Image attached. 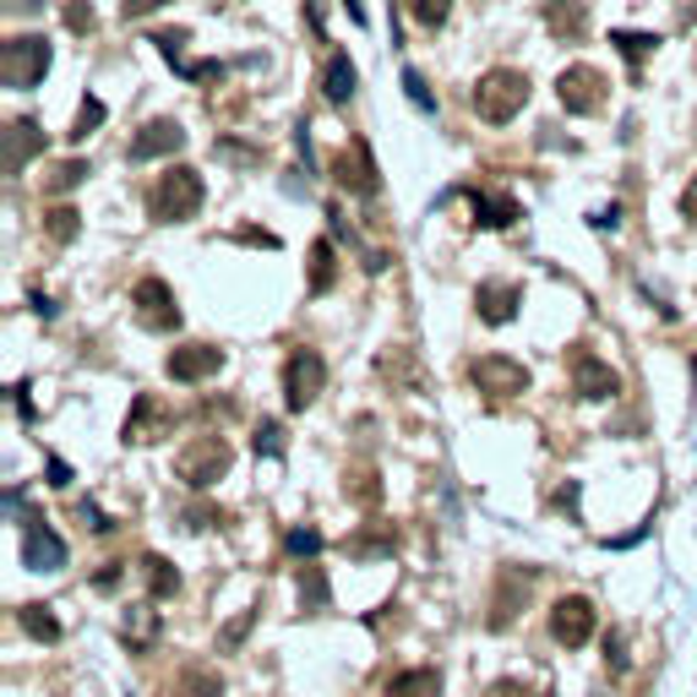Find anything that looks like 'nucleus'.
I'll use <instances>...</instances> for the list:
<instances>
[{"mask_svg": "<svg viewBox=\"0 0 697 697\" xmlns=\"http://www.w3.org/2000/svg\"><path fill=\"white\" fill-rule=\"evenodd\" d=\"M251 447H257V452H268V458H283V425H279V419H262V425H257V436H251Z\"/></svg>", "mask_w": 697, "mask_h": 697, "instance_id": "obj_37", "label": "nucleus"}, {"mask_svg": "<svg viewBox=\"0 0 697 697\" xmlns=\"http://www.w3.org/2000/svg\"><path fill=\"white\" fill-rule=\"evenodd\" d=\"M132 305H137V322L147 333H175L180 327V305H175V289L164 279H142L132 289Z\"/></svg>", "mask_w": 697, "mask_h": 697, "instance_id": "obj_10", "label": "nucleus"}, {"mask_svg": "<svg viewBox=\"0 0 697 697\" xmlns=\"http://www.w3.org/2000/svg\"><path fill=\"white\" fill-rule=\"evenodd\" d=\"M88 175H93V169H88L82 158H66V164H60V169L49 175V191H71V186H82Z\"/></svg>", "mask_w": 697, "mask_h": 697, "instance_id": "obj_35", "label": "nucleus"}, {"mask_svg": "<svg viewBox=\"0 0 697 697\" xmlns=\"http://www.w3.org/2000/svg\"><path fill=\"white\" fill-rule=\"evenodd\" d=\"M246 627H251V616H240V621H235V627H229V632H224V649H235V643H240V638H246Z\"/></svg>", "mask_w": 697, "mask_h": 697, "instance_id": "obj_54", "label": "nucleus"}, {"mask_svg": "<svg viewBox=\"0 0 697 697\" xmlns=\"http://www.w3.org/2000/svg\"><path fill=\"white\" fill-rule=\"evenodd\" d=\"M322 387H327V360H322L316 349H294V355L283 360V404H289L294 415H305V409L322 398Z\"/></svg>", "mask_w": 697, "mask_h": 697, "instance_id": "obj_5", "label": "nucleus"}, {"mask_svg": "<svg viewBox=\"0 0 697 697\" xmlns=\"http://www.w3.org/2000/svg\"><path fill=\"white\" fill-rule=\"evenodd\" d=\"M557 99L566 115H599L605 110V71L599 66H566L557 77Z\"/></svg>", "mask_w": 697, "mask_h": 697, "instance_id": "obj_7", "label": "nucleus"}, {"mask_svg": "<svg viewBox=\"0 0 697 697\" xmlns=\"http://www.w3.org/2000/svg\"><path fill=\"white\" fill-rule=\"evenodd\" d=\"M142 583H147L153 599H175V594H180V572H175L164 557H142Z\"/></svg>", "mask_w": 697, "mask_h": 697, "instance_id": "obj_24", "label": "nucleus"}, {"mask_svg": "<svg viewBox=\"0 0 697 697\" xmlns=\"http://www.w3.org/2000/svg\"><path fill=\"white\" fill-rule=\"evenodd\" d=\"M322 546H327V540H322L316 529H289V540H283V551H289V557H305V561L316 557Z\"/></svg>", "mask_w": 697, "mask_h": 697, "instance_id": "obj_36", "label": "nucleus"}, {"mask_svg": "<svg viewBox=\"0 0 697 697\" xmlns=\"http://www.w3.org/2000/svg\"><path fill=\"white\" fill-rule=\"evenodd\" d=\"M344 5H349V16H355V22H366V5H360V0H344Z\"/></svg>", "mask_w": 697, "mask_h": 697, "instance_id": "obj_55", "label": "nucleus"}, {"mask_svg": "<svg viewBox=\"0 0 697 697\" xmlns=\"http://www.w3.org/2000/svg\"><path fill=\"white\" fill-rule=\"evenodd\" d=\"M305 16H311V33L327 38V0H305Z\"/></svg>", "mask_w": 697, "mask_h": 697, "instance_id": "obj_41", "label": "nucleus"}, {"mask_svg": "<svg viewBox=\"0 0 697 697\" xmlns=\"http://www.w3.org/2000/svg\"><path fill=\"white\" fill-rule=\"evenodd\" d=\"M518 305H524V289H518V283H480V289H474V311H480V322H491V327H507V322L518 316Z\"/></svg>", "mask_w": 697, "mask_h": 697, "instance_id": "obj_17", "label": "nucleus"}, {"mask_svg": "<svg viewBox=\"0 0 697 697\" xmlns=\"http://www.w3.org/2000/svg\"><path fill=\"white\" fill-rule=\"evenodd\" d=\"M49 485H71V469L60 458H49Z\"/></svg>", "mask_w": 697, "mask_h": 697, "instance_id": "obj_53", "label": "nucleus"}, {"mask_svg": "<svg viewBox=\"0 0 697 697\" xmlns=\"http://www.w3.org/2000/svg\"><path fill=\"white\" fill-rule=\"evenodd\" d=\"M610 44H616L632 66H643V60L660 49V33H627V27H616V33H610Z\"/></svg>", "mask_w": 697, "mask_h": 697, "instance_id": "obj_30", "label": "nucleus"}, {"mask_svg": "<svg viewBox=\"0 0 697 697\" xmlns=\"http://www.w3.org/2000/svg\"><path fill=\"white\" fill-rule=\"evenodd\" d=\"M469 382H474L485 398H518V393H529V371H524L518 360H507V355H480V360L469 366Z\"/></svg>", "mask_w": 697, "mask_h": 697, "instance_id": "obj_8", "label": "nucleus"}, {"mask_svg": "<svg viewBox=\"0 0 697 697\" xmlns=\"http://www.w3.org/2000/svg\"><path fill=\"white\" fill-rule=\"evenodd\" d=\"M344 496H355L360 507H376V502H382V480H376V469H355V474L344 480Z\"/></svg>", "mask_w": 697, "mask_h": 697, "instance_id": "obj_32", "label": "nucleus"}, {"mask_svg": "<svg viewBox=\"0 0 697 697\" xmlns=\"http://www.w3.org/2000/svg\"><path fill=\"white\" fill-rule=\"evenodd\" d=\"M529 588H535V566H507V572H502V588H496V599H491V627H496V632L513 627V616L529 605Z\"/></svg>", "mask_w": 697, "mask_h": 697, "instance_id": "obj_15", "label": "nucleus"}, {"mask_svg": "<svg viewBox=\"0 0 697 697\" xmlns=\"http://www.w3.org/2000/svg\"><path fill=\"white\" fill-rule=\"evenodd\" d=\"M524 104H529V77L513 71V66H496L474 82V110H480L485 126H507Z\"/></svg>", "mask_w": 697, "mask_h": 697, "instance_id": "obj_2", "label": "nucleus"}, {"mask_svg": "<svg viewBox=\"0 0 697 697\" xmlns=\"http://www.w3.org/2000/svg\"><path fill=\"white\" fill-rule=\"evenodd\" d=\"M104 115H110V110H104V99H93V93H88V99H82V110H77V121H71V142H88L99 126H104Z\"/></svg>", "mask_w": 697, "mask_h": 697, "instance_id": "obj_33", "label": "nucleus"}, {"mask_svg": "<svg viewBox=\"0 0 697 697\" xmlns=\"http://www.w3.org/2000/svg\"><path fill=\"white\" fill-rule=\"evenodd\" d=\"M77 513H82V524H88V529H99V535H110V518H104V513H99L93 502H82Z\"/></svg>", "mask_w": 697, "mask_h": 697, "instance_id": "obj_42", "label": "nucleus"}, {"mask_svg": "<svg viewBox=\"0 0 697 697\" xmlns=\"http://www.w3.org/2000/svg\"><path fill=\"white\" fill-rule=\"evenodd\" d=\"M551 638H557L561 649H583L594 638V605L583 594H561L557 605H551Z\"/></svg>", "mask_w": 697, "mask_h": 697, "instance_id": "obj_12", "label": "nucleus"}, {"mask_svg": "<svg viewBox=\"0 0 697 697\" xmlns=\"http://www.w3.org/2000/svg\"><path fill=\"white\" fill-rule=\"evenodd\" d=\"M38 153H44V132H38V121L16 115V121L5 126V175H22Z\"/></svg>", "mask_w": 697, "mask_h": 697, "instance_id": "obj_18", "label": "nucleus"}, {"mask_svg": "<svg viewBox=\"0 0 697 697\" xmlns=\"http://www.w3.org/2000/svg\"><path fill=\"white\" fill-rule=\"evenodd\" d=\"M469 207H474V224L480 229H513L524 218V207L502 191H469Z\"/></svg>", "mask_w": 697, "mask_h": 697, "instance_id": "obj_19", "label": "nucleus"}, {"mask_svg": "<svg viewBox=\"0 0 697 697\" xmlns=\"http://www.w3.org/2000/svg\"><path fill=\"white\" fill-rule=\"evenodd\" d=\"M186 147V126L180 121H169V115H158V121H147L132 147H126V158L132 164H147V158H164V153H180Z\"/></svg>", "mask_w": 697, "mask_h": 697, "instance_id": "obj_16", "label": "nucleus"}, {"mask_svg": "<svg viewBox=\"0 0 697 697\" xmlns=\"http://www.w3.org/2000/svg\"><path fill=\"white\" fill-rule=\"evenodd\" d=\"M186 524H191V529H207V524H224V513H213V507H191Z\"/></svg>", "mask_w": 697, "mask_h": 697, "instance_id": "obj_43", "label": "nucleus"}, {"mask_svg": "<svg viewBox=\"0 0 697 697\" xmlns=\"http://www.w3.org/2000/svg\"><path fill=\"white\" fill-rule=\"evenodd\" d=\"M55 311H60V305H55L49 294H33V316H44V322H55Z\"/></svg>", "mask_w": 697, "mask_h": 697, "instance_id": "obj_52", "label": "nucleus"}, {"mask_svg": "<svg viewBox=\"0 0 697 697\" xmlns=\"http://www.w3.org/2000/svg\"><path fill=\"white\" fill-rule=\"evenodd\" d=\"M491 697H535V693H529L524 682H496V687H491Z\"/></svg>", "mask_w": 697, "mask_h": 697, "instance_id": "obj_50", "label": "nucleus"}, {"mask_svg": "<svg viewBox=\"0 0 697 697\" xmlns=\"http://www.w3.org/2000/svg\"><path fill=\"white\" fill-rule=\"evenodd\" d=\"M616 224H621V207H616V202L594 213V229H616Z\"/></svg>", "mask_w": 697, "mask_h": 697, "instance_id": "obj_47", "label": "nucleus"}, {"mask_svg": "<svg viewBox=\"0 0 697 697\" xmlns=\"http://www.w3.org/2000/svg\"><path fill=\"white\" fill-rule=\"evenodd\" d=\"M294 147H300V158H305V175H311V126H305V121L294 126Z\"/></svg>", "mask_w": 697, "mask_h": 697, "instance_id": "obj_46", "label": "nucleus"}, {"mask_svg": "<svg viewBox=\"0 0 697 697\" xmlns=\"http://www.w3.org/2000/svg\"><path fill=\"white\" fill-rule=\"evenodd\" d=\"M693 376H697V360H693Z\"/></svg>", "mask_w": 697, "mask_h": 697, "instance_id": "obj_56", "label": "nucleus"}, {"mask_svg": "<svg viewBox=\"0 0 697 697\" xmlns=\"http://www.w3.org/2000/svg\"><path fill=\"white\" fill-rule=\"evenodd\" d=\"M333 279H338V251H333V240H316L311 246V294H327L333 289Z\"/></svg>", "mask_w": 697, "mask_h": 697, "instance_id": "obj_27", "label": "nucleus"}, {"mask_svg": "<svg viewBox=\"0 0 697 697\" xmlns=\"http://www.w3.org/2000/svg\"><path fill=\"white\" fill-rule=\"evenodd\" d=\"M93 22H99V16H93V5H82V0H71V5H66V27H71V33H93Z\"/></svg>", "mask_w": 697, "mask_h": 697, "instance_id": "obj_40", "label": "nucleus"}, {"mask_svg": "<svg viewBox=\"0 0 697 697\" xmlns=\"http://www.w3.org/2000/svg\"><path fill=\"white\" fill-rule=\"evenodd\" d=\"M294 583H300V610H327V599H333V588H327V572H322L316 561H305Z\"/></svg>", "mask_w": 697, "mask_h": 697, "instance_id": "obj_25", "label": "nucleus"}, {"mask_svg": "<svg viewBox=\"0 0 697 697\" xmlns=\"http://www.w3.org/2000/svg\"><path fill=\"white\" fill-rule=\"evenodd\" d=\"M409 11H415L419 27H441L452 16V0H409Z\"/></svg>", "mask_w": 697, "mask_h": 697, "instance_id": "obj_34", "label": "nucleus"}, {"mask_svg": "<svg viewBox=\"0 0 697 697\" xmlns=\"http://www.w3.org/2000/svg\"><path fill=\"white\" fill-rule=\"evenodd\" d=\"M153 638H158V610L137 605V610H132V621H126V643H132V654L153 649Z\"/></svg>", "mask_w": 697, "mask_h": 697, "instance_id": "obj_31", "label": "nucleus"}, {"mask_svg": "<svg viewBox=\"0 0 697 697\" xmlns=\"http://www.w3.org/2000/svg\"><path fill=\"white\" fill-rule=\"evenodd\" d=\"M393 546H398V535H393V529H366V535H355L344 551H349V557H360V561H371V557H393Z\"/></svg>", "mask_w": 697, "mask_h": 697, "instance_id": "obj_29", "label": "nucleus"}, {"mask_svg": "<svg viewBox=\"0 0 697 697\" xmlns=\"http://www.w3.org/2000/svg\"><path fill=\"white\" fill-rule=\"evenodd\" d=\"M605 660H610V671H616V676L627 671V649H621V638H605Z\"/></svg>", "mask_w": 697, "mask_h": 697, "instance_id": "obj_44", "label": "nucleus"}, {"mask_svg": "<svg viewBox=\"0 0 697 697\" xmlns=\"http://www.w3.org/2000/svg\"><path fill=\"white\" fill-rule=\"evenodd\" d=\"M164 0H121V16L132 22V16H147V11H158Z\"/></svg>", "mask_w": 697, "mask_h": 697, "instance_id": "obj_45", "label": "nucleus"}, {"mask_svg": "<svg viewBox=\"0 0 697 697\" xmlns=\"http://www.w3.org/2000/svg\"><path fill=\"white\" fill-rule=\"evenodd\" d=\"M16 627L33 638V643H60V621L49 605H16Z\"/></svg>", "mask_w": 697, "mask_h": 697, "instance_id": "obj_23", "label": "nucleus"}, {"mask_svg": "<svg viewBox=\"0 0 697 697\" xmlns=\"http://www.w3.org/2000/svg\"><path fill=\"white\" fill-rule=\"evenodd\" d=\"M404 93H409V104H415L419 115H436V99H430V88H425L419 71H404Z\"/></svg>", "mask_w": 697, "mask_h": 697, "instance_id": "obj_39", "label": "nucleus"}, {"mask_svg": "<svg viewBox=\"0 0 697 697\" xmlns=\"http://www.w3.org/2000/svg\"><path fill=\"white\" fill-rule=\"evenodd\" d=\"M240 240H246V246H268V251L279 246V235H268V229H240Z\"/></svg>", "mask_w": 697, "mask_h": 697, "instance_id": "obj_48", "label": "nucleus"}, {"mask_svg": "<svg viewBox=\"0 0 697 697\" xmlns=\"http://www.w3.org/2000/svg\"><path fill=\"white\" fill-rule=\"evenodd\" d=\"M229 463H235V447H229L224 436H196V441H186V447L175 452V474H180L191 491H207L213 480H224Z\"/></svg>", "mask_w": 697, "mask_h": 697, "instance_id": "obj_3", "label": "nucleus"}, {"mask_svg": "<svg viewBox=\"0 0 697 697\" xmlns=\"http://www.w3.org/2000/svg\"><path fill=\"white\" fill-rule=\"evenodd\" d=\"M682 218H693L697 224V175H693V186L682 191Z\"/></svg>", "mask_w": 697, "mask_h": 697, "instance_id": "obj_51", "label": "nucleus"}, {"mask_svg": "<svg viewBox=\"0 0 697 697\" xmlns=\"http://www.w3.org/2000/svg\"><path fill=\"white\" fill-rule=\"evenodd\" d=\"M164 371H169L175 382L196 387V382H207V376L224 371V349H218V344H180V349H169Z\"/></svg>", "mask_w": 697, "mask_h": 697, "instance_id": "obj_13", "label": "nucleus"}, {"mask_svg": "<svg viewBox=\"0 0 697 697\" xmlns=\"http://www.w3.org/2000/svg\"><path fill=\"white\" fill-rule=\"evenodd\" d=\"M153 44H158V55H164L169 66H186V27H175V33H153Z\"/></svg>", "mask_w": 697, "mask_h": 697, "instance_id": "obj_38", "label": "nucleus"}, {"mask_svg": "<svg viewBox=\"0 0 697 697\" xmlns=\"http://www.w3.org/2000/svg\"><path fill=\"white\" fill-rule=\"evenodd\" d=\"M566 366H572V393H577V398L599 404V398H616V393H621V376H616V371H610L594 349H583V344H577V349L566 355Z\"/></svg>", "mask_w": 697, "mask_h": 697, "instance_id": "obj_9", "label": "nucleus"}, {"mask_svg": "<svg viewBox=\"0 0 697 697\" xmlns=\"http://www.w3.org/2000/svg\"><path fill=\"white\" fill-rule=\"evenodd\" d=\"M169 430H175V409H169L158 393H137V398H132V415L121 425L126 447H132V441L147 447V441H158V436H169Z\"/></svg>", "mask_w": 697, "mask_h": 697, "instance_id": "obj_11", "label": "nucleus"}, {"mask_svg": "<svg viewBox=\"0 0 697 697\" xmlns=\"http://www.w3.org/2000/svg\"><path fill=\"white\" fill-rule=\"evenodd\" d=\"M382 697H441V676L436 671H398Z\"/></svg>", "mask_w": 697, "mask_h": 697, "instance_id": "obj_26", "label": "nucleus"}, {"mask_svg": "<svg viewBox=\"0 0 697 697\" xmlns=\"http://www.w3.org/2000/svg\"><path fill=\"white\" fill-rule=\"evenodd\" d=\"M355 88H360L355 60H349L344 49H333V55H327V66H322V93H327V104H349V99H355Z\"/></svg>", "mask_w": 697, "mask_h": 697, "instance_id": "obj_20", "label": "nucleus"}, {"mask_svg": "<svg viewBox=\"0 0 697 697\" xmlns=\"http://www.w3.org/2000/svg\"><path fill=\"white\" fill-rule=\"evenodd\" d=\"M44 71H49V38L22 33V38H5L0 44V82L5 88H38Z\"/></svg>", "mask_w": 697, "mask_h": 697, "instance_id": "obj_4", "label": "nucleus"}, {"mask_svg": "<svg viewBox=\"0 0 697 697\" xmlns=\"http://www.w3.org/2000/svg\"><path fill=\"white\" fill-rule=\"evenodd\" d=\"M333 180H338L349 196H366V202H371V196L382 191V169H376V158H371V142L366 137L349 142V147L333 158Z\"/></svg>", "mask_w": 697, "mask_h": 697, "instance_id": "obj_6", "label": "nucleus"}, {"mask_svg": "<svg viewBox=\"0 0 697 697\" xmlns=\"http://www.w3.org/2000/svg\"><path fill=\"white\" fill-rule=\"evenodd\" d=\"M44 235H49L55 246H71V240L82 235V213H77V207H49V213H44Z\"/></svg>", "mask_w": 697, "mask_h": 697, "instance_id": "obj_28", "label": "nucleus"}, {"mask_svg": "<svg viewBox=\"0 0 697 697\" xmlns=\"http://www.w3.org/2000/svg\"><path fill=\"white\" fill-rule=\"evenodd\" d=\"M169 697H224V682H218V671H207V665H186V671L169 682Z\"/></svg>", "mask_w": 697, "mask_h": 697, "instance_id": "obj_22", "label": "nucleus"}, {"mask_svg": "<svg viewBox=\"0 0 697 697\" xmlns=\"http://www.w3.org/2000/svg\"><path fill=\"white\" fill-rule=\"evenodd\" d=\"M11 398H16V415L33 419V398H27V382H16V387H11Z\"/></svg>", "mask_w": 697, "mask_h": 697, "instance_id": "obj_49", "label": "nucleus"}, {"mask_svg": "<svg viewBox=\"0 0 697 697\" xmlns=\"http://www.w3.org/2000/svg\"><path fill=\"white\" fill-rule=\"evenodd\" d=\"M202 196H207L202 175L191 164H169L147 191V213H153V224H186L202 213Z\"/></svg>", "mask_w": 697, "mask_h": 697, "instance_id": "obj_1", "label": "nucleus"}, {"mask_svg": "<svg viewBox=\"0 0 697 697\" xmlns=\"http://www.w3.org/2000/svg\"><path fill=\"white\" fill-rule=\"evenodd\" d=\"M22 566L27 572H60L66 566V540L44 518H27V529H22Z\"/></svg>", "mask_w": 697, "mask_h": 697, "instance_id": "obj_14", "label": "nucleus"}, {"mask_svg": "<svg viewBox=\"0 0 697 697\" xmlns=\"http://www.w3.org/2000/svg\"><path fill=\"white\" fill-rule=\"evenodd\" d=\"M546 27L557 38H583L588 33V5L583 0H546Z\"/></svg>", "mask_w": 697, "mask_h": 697, "instance_id": "obj_21", "label": "nucleus"}]
</instances>
